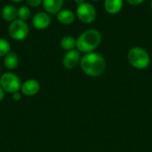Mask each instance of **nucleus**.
Listing matches in <instances>:
<instances>
[{
  "mask_svg": "<svg viewBox=\"0 0 152 152\" xmlns=\"http://www.w3.org/2000/svg\"><path fill=\"white\" fill-rule=\"evenodd\" d=\"M80 67L86 75L91 77H99L105 72L106 61L101 54L91 52L81 57Z\"/></svg>",
  "mask_w": 152,
  "mask_h": 152,
  "instance_id": "1",
  "label": "nucleus"
},
{
  "mask_svg": "<svg viewBox=\"0 0 152 152\" xmlns=\"http://www.w3.org/2000/svg\"><path fill=\"white\" fill-rule=\"evenodd\" d=\"M102 41V35L99 30L90 29L81 33L77 39L76 47L79 52L87 54L94 52Z\"/></svg>",
  "mask_w": 152,
  "mask_h": 152,
  "instance_id": "2",
  "label": "nucleus"
},
{
  "mask_svg": "<svg viewBox=\"0 0 152 152\" xmlns=\"http://www.w3.org/2000/svg\"><path fill=\"white\" fill-rule=\"evenodd\" d=\"M127 59L130 65L138 70H143L151 65V56L148 52L139 47H132L127 54Z\"/></svg>",
  "mask_w": 152,
  "mask_h": 152,
  "instance_id": "3",
  "label": "nucleus"
},
{
  "mask_svg": "<svg viewBox=\"0 0 152 152\" xmlns=\"http://www.w3.org/2000/svg\"><path fill=\"white\" fill-rule=\"evenodd\" d=\"M0 86L4 92L13 94L19 92L21 84L20 78L13 73H5L0 77Z\"/></svg>",
  "mask_w": 152,
  "mask_h": 152,
  "instance_id": "4",
  "label": "nucleus"
},
{
  "mask_svg": "<svg viewBox=\"0 0 152 152\" xmlns=\"http://www.w3.org/2000/svg\"><path fill=\"white\" fill-rule=\"evenodd\" d=\"M28 26L24 21H20L19 19L11 22L8 28L9 35L12 39L15 40H22L27 38L28 35Z\"/></svg>",
  "mask_w": 152,
  "mask_h": 152,
  "instance_id": "5",
  "label": "nucleus"
},
{
  "mask_svg": "<svg viewBox=\"0 0 152 152\" xmlns=\"http://www.w3.org/2000/svg\"><path fill=\"white\" fill-rule=\"evenodd\" d=\"M77 15L84 23H91L96 18V10L89 3H83L77 8Z\"/></svg>",
  "mask_w": 152,
  "mask_h": 152,
  "instance_id": "6",
  "label": "nucleus"
},
{
  "mask_svg": "<svg viewBox=\"0 0 152 152\" xmlns=\"http://www.w3.org/2000/svg\"><path fill=\"white\" fill-rule=\"evenodd\" d=\"M80 60H81L80 52L77 49H73L68 51L64 55L62 59V64L66 69L71 70L74 69L78 64H80Z\"/></svg>",
  "mask_w": 152,
  "mask_h": 152,
  "instance_id": "7",
  "label": "nucleus"
},
{
  "mask_svg": "<svg viewBox=\"0 0 152 152\" xmlns=\"http://www.w3.org/2000/svg\"><path fill=\"white\" fill-rule=\"evenodd\" d=\"M21 93L25 96H35L37 95L40 90V84L39 82L35 79H29L25 81L20 87Z\"/></svg>",
  "mask_w": 152,
  "mask_h": 152,
  "instance_id": "8",
  "label": "nucleus"
},
{
  "mask_svg": "<svg viewBox=\"0 0 152 152\" xmlns=\"http://www.w3.org/2000/svg\"><path fill=\"white\" fill-rule=\"evenodd\" d=\"M32 24L37 30H45L51 24V17L47 13H37L32 19Z\"/></svg>",
  "mask_w": 152,
  "mask_h": 152,
  "instance_id": "9",
  "label": "nucleus"
},
{
  "mask_svg": "<svg viewBox=\"0 0 152 152\" xmlns=\"http://www.w3.org/2000/svg\"><path fill=\"white\" fill-rule=\"evenodd\" d=\"M63 2L64 0H43L42 4L48 13L56 14L61 11Z\"/></svg>",
  "mask_w": 152,
  "mask_h": 152,
  "instance_id": "10",
  "label": "nucleus"
},
{
  "mask_svg": "<svg viewBox=\"0 0 152 152\" xmlns=\"http://www.w3.org/2000/svg\"><path fill=\"white\" fill-rule=\"evenodd\" d=\"M104 7L108 13L116 14L123 7V0H105Z\"/></svg>",
  "mask_w": 152,
  "mask_h": 152,
  "instance_id": "11",
  "label": "nucleus"
},
{
  "mask_svg": "<svg viewBox=\"0 0 152 152\" xmlns=\"http://www.w3.org/2000/svg\"><path fill=\"white\" fill-rule=\"evenodd\" d=\"M2 17L6 22H13L18 18V9L13 5H5L2 9Z\"/></svg>",
  "mask_w": 152,
  "mask_h": 152,
  "instance_id": "12",
  "label": "nucleus"
},
{
  "mask_svg": "<svg viewBox=\"0 0 152 152\" xmlns=\"http://www.w3.org/2000/svg\"><path fill=\"white\" fill-rule=\"evenodd\" d=\"M57 20L64 25L71 24L75 20V14L71 10H61L57 13Z\"/></svg>",
  "mask_w": 152,
  "mask_h": 152,
  "instance_id": "13",
  "label": "nucleus"
},
{
  "mask_svg": "<svg viewBox=\"0 0 152 152\" xmlns=\"http://www.w3.org/2000/svg\"><path fill=\"white\" fill-rule=\"evenodd\" d=\"M4 65L9 70L15 69L19 65V57L17 54L15 52L8 53L4 58Z\"/></svg>",
  "mask_w": 152,
  "mask_h": 152,
  "instance_id": "14",
  "label": "nucleus"
},
{
  "mask_svg": "<svg viewBox=\"0 0 152 152\" xmlns=\"http://www.w3.org/2000/svg\"><path fill=\"white\" fill-rule=\"evenodd\" d=\"M77 46V39H75L72 36H65L61 39V47L68 51L75 49Z\"/></svg>",
  "mask_w": 152,
  "mask_h": 152,
  "instance_id": "15",
  "label": "nucleus"
},
{
  "mask_svg": "<svg viewBox=\"0 0 152 152\" xmlns=\"http://www.w3.org/2000/svg\"><path fill=\"white\" fill-rule=\"evenodd\" d=\"M11 52V45L10 43L4 39L0 38V57H4L8 53Z\"/></svg>",
  "mask_w": 152,
  "mask_h": 152,
  "instance_id": "16",
  "label": "nucleus"
},
{
  "mask_svg": "<svg viewBox=\"0 0 152 152\" xmlns=\"http://www.w3.org/2000/svg\"><path fill=\"white\" fill-rule=\"evenodd\" d=\"M30 16V10L27 6H20L18 9V19L20 21H26Z\"/></svg>",
  "mask_w": 152,
  "mask_h": 152,
  "instance_id": "17",
  "label": "nucleus"
},
{
  "mask_svg": "<svg viewBox=\"0 0 152 152\" xmlns=\"http://www.w3.org/2000/svg\"><path fill=\"white\" fill-rule=\"evenodd\" d=\"M26 2H27L28 4L30 5V6L37 7V6H39V5L42 4L43 0H26Z\"/></svg>",
  "mask_w": 152,
  "mask_h": 152,
  "instance_id": "18",
  "label": "nucleus"
},
{
  "mask_svg": "<svg viewBox=\"0 0 152 152\" xmlns=\"http://www.w3.org/2000/svg\"><path fill=\"white\" fill-rule=\"evenodd\" d=\"M128 4H132V5H138L142 4L145 0H126Z\"/></svg>",
  "mask_w": 152,
  "mask_h": 152,
  "instance_id": "19",
  "label": "nucleus"
},
{
  "mask_svg": "<svg viewBox=\"0 0 152 152\" xmlns=\"http://www.w3.org/2000/svg\"><path fill=\"white\" fill-rule=\"evenodd\" d=\"M12 99H13V100H15V101H19V100L21 99V96H20V94L19 92H15V93L12 94Z\"/></svg>",
  "mask_w": 152,
  "mask_h": 152,
  "instance_id": "20",
  "label": "nucleus"
},
{
  "mask_svg": "<svg viewBox=\"0 0 152 152\" xmlns=\"http://www.w3.org/2000/svg\"><path fill=\"white\" fill-rule=\"evenodd\" d=\"M4 97V90L1 88V86H0V102L3 100Z\"/></svg>",
  "mask_w": 152,
  "mask_h": 152,
  "instance_id": "21",
  "label": "nucleus"
},
{
  "mask_svg": "<svg viewBox=\"0 0 152 152\" xmlns=\"http://www.w3.org/2000/svg\"><path fill=\"white\" fill-rule=\"evenodd\" d=\"M74 1H75L78 5L81 4H83V3H85V0H74Z\"/></svg>",
  "mask_w": 152,
  "mask_h": 152,
  "instance_id": "22",
  "label": "nucleus"
},
{
  "mask_svg": "<svg viewBox=\"0 0 152 152\" xmlns=\"http://www.w3.org/2000/svg\"><path fill=\"white\" fill-rule=\"evenodd\" d=\"M10 1L14 2V3H19V2H20V1H22V0H10Z\"/></svg>",
  "mask_w": 152,
  "mask_h": 152,
  "instance_id": "23",
  "label": "nucleus"
},
{
  "mask_svg": "<svg viewBox=\"0 0 152 152\" xmlns=\"http://www.w3.org/2000/svg\"><path fill=\"white\" fill-rule=\"evenodd\" d=\"M94 1H99V0H94Z\"/></svg>",
  "mask_w": 152,
  "mask_h": 152,
  "instance_id": "24",
  "label": "nucleus"
},
{
  "mask_svg": "<svg viewBox=\"0 0 152 152\" xmlns=\"http://www.w3.org/2000/svg\"><path fill=\"white\" fill-rule=\"evenodd\" d=\"M151 8H152V0H151Z\"/></svg>",
  "mask_w": 152,
  "mask_h": 152,
  "instance_id": "25",
  "label": "nucleus"
}]
</instances>
